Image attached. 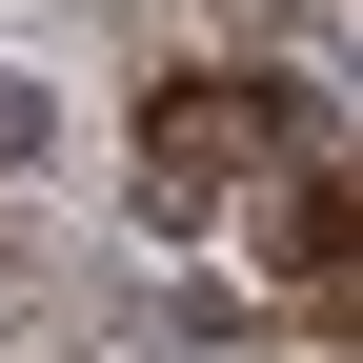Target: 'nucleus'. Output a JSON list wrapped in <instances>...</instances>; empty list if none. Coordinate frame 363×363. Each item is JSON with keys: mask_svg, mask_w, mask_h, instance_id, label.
Listing matches in <instances>:
<instances>
[{"mask_svg": "<svg viewBox=\"0 0 363 363\" xmlns=\"http://www.w3.org/2000/svg\"><path fill=\"white\" fill-rule=\"evenodd\" d=\"M262 182H283V81H162L142 101V222H242Z\"/></svg>", "mask_w": 363, "mask_h": 363, "instance_id": "obj_1", "label": "nucleus"}, {"mask_svg": "<svg viewBox=\"0 0 363 363\" xmlns=\"http://www.w3.org/2000/svg\"><path fill=\"white\" fill-rule=\"evenodd\" d=\"M262 242H283V283L323 303V323H363V162H303L283 202H262Z\"/></svg>", "mask_w": 363, "mask_h": 363, "instance_id": "obj_2", "label": "nucleus"}, {"mask_svg": "<svg viewBox=\"0 0 363 363\" xmlns=\"http://www.w3.org/2000/svg\"><path fill=\"white\" fill-rule=\"evenodd\" d=\"M21 162H61V81H0V182Z\"/></svg>", "mask_w": 363, "mask_h": 363, "instance_id": "obj_3", "label": "nucleus"}]
</instances>
